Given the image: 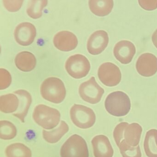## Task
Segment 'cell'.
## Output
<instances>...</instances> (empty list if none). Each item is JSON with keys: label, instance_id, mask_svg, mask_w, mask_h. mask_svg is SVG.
<instances>
[{"label": "cell", "instance_id": "6da1fadb", "mask_svg": "<svg viewBox=\"0 0 157 157\" xmlns=\"http://www.w3.org/2000/svg\"><path fill=\"white\" fill-rule=\"evenodd\" d=\"M105 106L107 112L115 117L126 115L131 109V102L128 95L120 91L110 93L106 97Z\"/></svg>", "mask_w": 157, "mask_h": 157}, {"label": "cell", "instance_id": "7a4b0ae2", "mask_svg": "<svg viewBox=\"0 0 157 157\" xmlns=\"http://www.w3.org/2000/svg\"><path fill=\"white\" fill-rule=\"evenodd\" d=\"M40 91L44 99L54 103H60L66 97L64 83L60 79L55 77L45 80L41 85Z\"/></svg>", "mask_w": 157, "mask_h": 157}, {"label": "cell", "instance_id": "3957f363", "mask_svg": "<svg viewBox=\"0 0 157 157\" xmlns=\"http://www.w3.org/2000/svg\"><path fill=\"white\" fill-rule=\"evenodd\" d=\"M33 117L36 123L43 128L51 129L59 124L60 114L57 109L41 104L35 108Z\"/></svg>", "mask_w": 157, "mask_h": 157}, {"label": "cell", "instance_id": "277c9868", "mask_svg": "<svg viewBox=\"0 0 157 157\" xmlns=\"http://www.w3.org/2000/svg\"><path fill=\"white\" fill-rule=\"evenodd\" d=\"M60 153L61 157H89L86 141L77 134L72 135L64 143Z\"/></svg>", "mask_w": 157, "mask_h": 157}, {"label": "cell", "instance_id": "5b68a950", "mask_svg": "<svg viewBox=\"0 0 157 157\" xmlns=\"http://www.w3.org/2000/svg\"><path fill=\"white\" fill-rule=\"evenodd\" d=\"M71 118L79 128L86 129L94 125L96 116L92 109L80 105L74 104L70 110Z\"/></svg>", "mask_w": 157, "mask_h": 157}, {"label": "cell", "instance_id": "8992f818", "mask_svg": "<svg viewBox=\"0 0 157 157\" xmlns=\"http://www.w3.org/2000/svg\"><path fill=\"white\" fill-rule=\"evenodd\" d=\"M66 70L72 78L80 79L86 77L90 69L88 59L80 54L70 57L65 65Z\"/></svg>", "mask_w": 157, "mask_h": 157}, {"label": "cell", "instance_id": "52a82bcc", "mask_svg": "<svg viewBox=\"0 0 157 157\" xmlns=\"http://www.w3.org/2000/svg\"><path fill=\"white\" fill-rule=\"evenodd\" d=\"M79 93L83 101L92 104H95L101 101L104 90L99 86L94 77H92L80 85Z\"/></svg>", "mask_w": 157, "mask_h": 157}, {"label": "cell", "instance_id": "ba28073f", "mask_svg": "<svg viewBox=\"0 0 157 157\" xmlns=\"http://www.w3.org/2000/svg\"><path fill=\"white\" fill-rule=\"evenodd\" d=\"M99 79L108 87H114L119 84L122 75L119 68L111 62H106L99 67L98 71Z\"/></svg>", "mask_w": 157, "mask_h": 157}, {"label": "cell", "instance_id": "9c48e42d", "mask_svg": "<svg viewBox=\"0 0 157 157\" xmlns=\"http://www.w3.org/2000/svg\"><path fill=\"white\" fill-rule=\"evenodd\" d=\"M136 69L141 76L151 77L157 72V58L151 53L142 54L137 60Z\"/></svg>", "mask_w": 157, "mask_h": 157}, {"label": "cell", "instance_id": "30bf717a", "mask_svg": "<svg viewBox=\"0 0 157 157\" xmlns=\"http://www.w3.org/2000/svg\"><path fill=\"white\" fill-rule=\"evenodd\" d=\"M36 34V29L33 25L29 22H24L16 27L14 35L18 44L26 46L34 42Z\"/></svg>", "mask_w": 157, "mask_h": 157}, {"label": "cell", "instance_id": "8fae6325", "mask_svg": "<svg viewBox=\"0 0 157 157\" xmlns=\"http://www.w3.org/2000/svg\"><path fill=\"white\" fill-rule=\"evenodd\" d=\"M108 43L109 37L106 32L102 30L96 31L88 40L87 49L91 55H99L107 47Z\"/></svg>", "mask_w": 157, "mask_h": 157}, {"label": "cell", "instance_id": "7c38bea8", "mask_svg": "<svg viewBox=\"0 0 157 157\" xmlns=\"http://www.w3.org/2000/svg\"><path fill=\"white\" fill-rule=\"evenodd\" d=\"M136 52V48L134 44L127 40L118 42L113 49L115 57L123 64L130 63Z\"/></svg>", "mask_w": 157, "mask_h": 157}, {"label": "cell", "instance_id": "4fadbf2b", "mask_svg": "<svg viewBox=\"0 0 157 157\" xmlns=\"http://www.w3.org/2000/svg\"><path fill=\"white\" fill-rule=\"evenodd\" d=\"M54 44L55 46L60 51H70L74 50L78 46V38L71 32L62 31L55 36Z\"/></svg>", "mask_w": 157, "mask_h": 157}, {"label": "cell", "instance_id": "5bb4252c", "mask_svg": "<svg viewBox=\"0 0 157 157\" xmlns=\"http://www.w3.org/2000/svg\"><path fill=\"white\" fill-rule=\"evenodd\" d=\"M95 157H113L114 151L109 139L104 135H98L92 140Z\"/></svg>", "mask_w": 157, "mask_h": 157}, {"label": "cell", "instance_id": "9a60e30c", "mask_svg": "<svg viewBox=\"0 0 157 157\" xmlns=\"http://www.w3.org/2000/svg\"><path fill=\"white\" fill-rule=\"evenodd\" d=\"M142 131V127L139 124L128 123L124 128L123 140L129 146L137 147L139 145Z\"/></svg>", "mask_w": 157, "mask_h": 157}, {"label": "cell", "instance_id": "2e32d148", "mask_svg": "<svg viewBox=\"0 0 157 157\" xmlns=\"http://www.w3.org/2000/svg\"><path fill=\"white\" fill-rule=\"evenodd\" d=\"M13 93L18 95L20 100L19 108L13 115L21 120L22 123L25 122V118L27 115L28 110L32 102V98L30 94L25 90H19Z\"/></svg>", "mask_w": 157, "mask_h": 157}, {"label": "cell", "instance_id": "e0dca14e", "mask_svg": "<svg viewBox=\"0 0 157 157\" xmlns=\"http://www.w3.org/2000/svg\"><path fill=\"white\" fill-rule=\"evenodd\" d=\"M15 65L19 69L25 72L32 71L36 66V58L33 54L28 51L19 53L15 59Z\"/></svg>", "mask_w": 157, "mask_h": 157}, {"label": "cell", "instance_id": "ac0fdd59", "mask_svg": "<svg viewBox=\"0 0 157 157\" xmlns=\"http://www.w3.org/2000/svg\"><path fill=\"white\" fill-rule=\"evenodd\" d=\"M112 0H90L89 7L91 11L96 16L103 17L108 15L113 8Z\"/></svg>", "mask_w": 157, "mask_h": 157}, {"label": "cell", "instance_id": "d6986e66", "mask_svg": "<svg viewBox=\"0 0 157 157\" xmlns=\"http://www.w3.org/2000/svg\"><path fill=\"white\" fill-rule=\"evenodd\" d=\"M19 98L13 94L2 95L0 97V110L5 113L16 112L19 108Z\"/></svg>", "mask_w": 157, "mask_h": 157}, {"label": "cell", "instance_id": "ffe728a7", "mask_svg": "<svg viewBox=\"0 0 157 157\" xmlns=\"http://www.w3.org/2000/svg\"><path fill=\"white\" fill-rule=\"evenodd\" d=\"M145 153L148 157H157V130L151 129L147 132L144 142Z\"/></svg>", "mask_w": 157, "mask_h": 157}, {"label": "cell", "instance_id": "44dd1931", "mask_svg": "<svg viewBox=\"0 0 157 157\" xmlns=\"http://www.w3.org/2000/svg\"><path fill=\"white\" fill-rule=\"evenodd\" d=\"M68 130L67 124L65 121H61L59 126L56 129L49 131L43 130V137L48 143H56L59 141Z\"/></svg>", "mask_w": 157, "mask_h": 157}, {"label": "cell", "instance_id": "7402d4cb", "mask_svg": "<svg viewBox=\"0 0 157 157\" xmlns=\"http://www.w3.org/2000/svg\"><path fill=\"white\" fill-rule=\"evenodd\" d=\"M7 157H32L31 150L24 144L17 143L10 145L5 151Z\"/></svg>", "mask_w": 157, "mask_h": 157}, {"label": "cell", "instance_id": "603a6c76", "mask_svg": "<svg viewBox=\"0 0 157 157\" xmlns=\"http://www.w3.org/2000/svg\"><path fill=\"white\" fill-rule=\"evenodd\" d=\"M46 0H33L29 2L27 9L28 16L33 19H37L42 16V11L47 5Z\"/></svg>", "mask_w": 157, "mask_h": 157}, {"label": "cell", "instance_id": "cb8c5ba5", "mask_svg": "<svg viewBox=\"0 0 157 157\" xmlns=\"http://www.w3.org/2000/svg\"><path fill=\"white\" fill-rule=\"evenodd\" d=\"M1 134L0 137L2 139L9 140L12 139L17 135V129L16 127L10 121H1Z\"/></svg>", "mask_w": 157, "mask_h": 157}, {"label": "cell", "instance_id": "d4e9b609", "mask_svg": "<svg viewBox=\"0 0 157 157\" xmlns=\"http://www.w3.org/2000/svg\"><path fill=\"white\" fill-rule=\"evenodd\" d=\"M118 147L123 157H141L140 147H131L128 145L124 140L121 141Z\"/></svg>", "mask_w": 157, "mask_h": 157}, {"label": "cell", "instance_id": "484cf974", "mask_svg": "<svg viewBox=\"0 0 157 157\" xmlns=\"http://www.w3.org/2000/svg\"><path fill=\"white\" fill-rule=\"evenodd\" d=\"M128 123L127 122H121L115 128L113 131V137L117 147L123 140V132L125 127Z\"/></svg>", "mask_w": 157, "mask_h": 157}, {"label": "cell", "instance_id": "4316f807", "mask_svg": "<svg viewBox=\"0 0 157 157\" xmlns=\"http://www.w3.org/2000/svg\"><path fill=\"white\" fill-rule=\"evenodd\" d=\"M12 81L11 76L6 70L1 69V90L8 88Z\"/></svg>", "mask_w": 157, "mask_h": 157}, {"label": "cell", "instance_id": "83f0119b", "mask_svg": "<svg viewBox=\"0 0 157 157\" xmlns=\"http://www.w3.org/2000/svg\"><path fill=\"white\" fill-rule=\"evenodd\" d=\"M23 1H3L4 7L10 12H16L19 10L23 2Z\"/></svg>", "mask_w": 157, "mask_h": 157}, {"label": "cell", "instance_id": "f1b7e54d", "mask_svg": "<svg viewBox=\"0 0 157 157\" xmlns=\"http://www.w3.org/2000/svg\"><path fill=\"white\" fill-rule=\"evenodd\" d=\"M140 6L146 10L151 11L157 9V1H143L139 0Z\"/></svg>", "mask_w": 157, "mask_h": 157}, {"label": "cell", "instance_id": "f546056e", "mask_svg": "<svg viewBox=\"0 0 157 157\" xmlns=\"http://www.w3.org/2000/svg\"><path fill=\"white\" fill-rule=\"evenodd\" d=\"M152 43L157 48V29L153 33L151 37Z\"/></svg>", "mask_w": 157, "mask_h": 157}]
</instances>
